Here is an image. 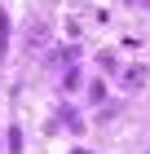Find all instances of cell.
Masks as SVG:
<instances>
[{"instance_id": "cell-1", "label": "cell", "mask_w": 150, "mask_h": 154, "mask_svg": "<svg viewBox=\"0 0 150 154\" xmlns=\"http://www.w3.org/2000/svg\"><path fill=\"white\" fill-rule=\"evenodd\" d=\"M5 48H9V18L0 13V57H5Z\"/></svg>"}, {"instance_id": "cell-3", "label": "cell", "mask_w": 150, "mask_h": 154, "mask_svg": "<svg viewBox=\"0 0 150 154\" xmlns=\"http://www.w3.org/2000/svg\"><path fill=\"white\" fill-rule=\"evenodd\" d=\"M132 5H141V9H150V0H132Z\"/></svg>"}, {"instance_id": "cell-2", "label": "cell", "mask_w": 150, "mask_h": 154, "mask_svg": "<svg viewBox=\"0 0 150 154\" xmlns=\"http://www.w3.org/2000/svg\"><path fill=\"white\" fill-rule=\"evenodd\" d=\"M9 150H13V154L22 150V132H18V128H9Z\"/></svg>"}, {"instance_id": "cell-4", "label": "cell", "mask_w": 150, "mask_h": 154, "mask_svg": "<svg viewBox=\"0 0 150 154\" xmlns=\"http://www.w3.org/2000/svg\"><path fill=\"white\" fill-rule=\"evenodd\" d=\"M75 154H84V150H75Z\"/></svg>"}]
</instances>
